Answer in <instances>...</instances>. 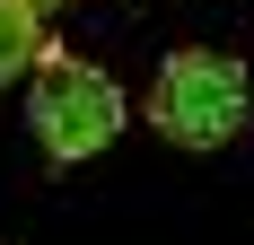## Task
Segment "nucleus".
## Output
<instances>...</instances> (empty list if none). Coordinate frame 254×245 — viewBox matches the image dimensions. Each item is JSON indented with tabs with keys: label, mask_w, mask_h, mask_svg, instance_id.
Returning a JSON list of instances; mask_svg holds the SVG:
<instances>
[{
	"label": "nucleus",
	"mask_w": 254,
	"mask_h": 245,
	"mask_svg": "<svg viewBox=\"0 0 254 245\" xmlns=\"http://www.w3.org/2000/svg\"><path fill=\"white\" fill-rule=\"evenodd\" d=\"M35 88H26V131H35V149H44L53 167H79V158H105V149L123 140V88L97 70V61H79V53H44L35 61Z\"/></svg>",
	"instance_id": "nucleus-1"
},
{
	"label": "nucleus",
	"mask_w": 254,
	"mask_h": 245,
	"mask_svg": "<svg viewBox=\"0 0 254 245\" xmlns=\"http://www.w3.org/2000/svg\"><path fill=\"white\" fill-rule=\"evenodd\" d=\"M254 114V88H246V61L237 53H210V44H184L167 53V70L149 88V122L158 140L176 149H228Z\"/></svg>",
	"instance_id": "nucleus-2"
},
{
	"label": "nucleus",
	"mask_w": 254,
	"mask_h": 245,
	"mask_svg": "<svg viewBox=\"0 0 254 245\" xmlns=\"http://www.w3.org/2000/svg\"><path fill=\"white\" fill-rule=\"evenodd\" d=\"M44 9H26V0H0V88H18L35 61H44Z\"/></svg>",
	"instance_id": "nucleus-3"
},
{
	"label": "nucleus",
	"mask_w": 254,
	"mask_h": 245,
	"mask_svg": "<svg viewBox=\"0 0 254 245\" xmlns=\"http://www.w3.org/2000/svg\"><path fill=\"white\" fill-rule=\"evenodd\" d=\"M26 9H62V0H26Z\"/></svg>",
	"instance_id": "nucleus-4"
}]
</instances>
